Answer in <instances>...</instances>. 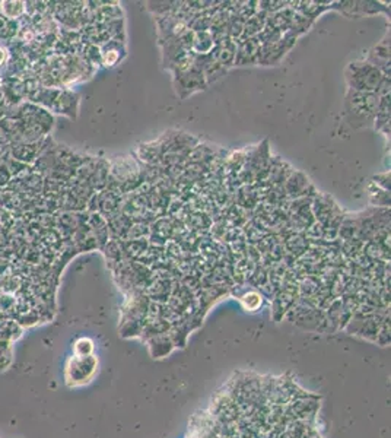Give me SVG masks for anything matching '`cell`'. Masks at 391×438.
Instances as JSON below:
<instances>
[{
	"label": "cell",
	"mask_w": 391,
	"mask_h": 438,
	"mask_svg": "<svg viewBox=\"0 0 391 438\" xmlns=\"http://www.w3.org/2000/svg\"><path fill=\"white\" fill-rule=\"evenodd\" d=\"M8 244V237H6V233L3 231V228L0 227V251H2L5 249V246Z\"/></svg>",
	"instance_id": "25"
},
{
	"label": "cell",
	"mask_w": 391,
	"mask_h": 438,
	"mask_svg": "<svg viewBox=\"0 0 391 438\" xmlns=\"http://www.w3.org/2000/svg\"><path fill=\"white\" fill-rule=\"evenodd\" d=\"M88 225L91 228L92 234H94V238L97 241V246L104 249V246L107 244L110 233H108V224L104 218H102L99 214H92L88 218Z\"/></svg>",
	"instance_id": "13"
},
{
	"label": "cell",
	"mask_w": 391,
	"mask_h": 438,
	"mask_svg": "<svg viewBox=\"0 0 391 438\" xmlns=\"http://www.w3.org/2000/svg\"><path fill=\"white\" fill-rule=\"evenodd\" d=\"M172 286H174V281H172L168 273L165 276H155L154 282L147 288V297L152 299L154 303L158 304H167L169 299V295L172 292Z\"/></svg>",
	"instance_id": "10"
},
{
	"label": "cell",
	"mask_w": 391,
	"mask_h": 438,
	"mask_svg": "<svg viewBox=\"0 0 391 438\" xmlns=\"http://www.w3.org/2000/svg\"><path fill=\"white\" fill-rule=\"evenodd\" d=\"M98 371V360L94 355L72 356L67 361L64 378L69 387H78L88 384Z\"/></svg>",
	"instance_id": "5"
},
{
	"label": "cell",
	"mask_w": 391,
	"mask_h": 438,
	"mask_svg": "<svg viewBox=\"0 0 391 438\" xmlns=\"http://www.w3.org/2000/svg\"><path fill=\"white\" fill-rule=\"evenodd\" d=\"M126 56L123 41L111 40L101 49V63L108 67L116 66Z\"/></svg>",
	"instance_id": "12"
},
{
	"label": "cell",
	"mask_w": 391,
	"mask_h": 438,
	"mask_svg": "<svg viewBox=\"0 0 391 438\" xmlns=\"http://www.w3.org/2000/svg\"><path fill=\"white\" fill-rule=\"evenodd\" d=\"M73 352L76 356H88L94 352V342L89 338H80L75 342Z\"/></svg>",
	"instance_id": "21"
},
{
	"label": "cell",
	"mask_w": 391,
	"mask_h": 438,
	"mask_svg": "<svg viewBox=\"0 0 391 438\" xmlns=\"http://www.w3.org/2000/svg\"><path fill=\"white\" fill-rule=\"evenodd\" d=\"M10 178H12V174H10L8 167L3 164V161H2V164H0V189L6 186V184H9Z\"/></svg>",
	"instance_id": "23"
},
{
	"label": "cell",
	"mask_w": 391,
	"mask_h": 438,
	"mask_svg": "<svg viewBox=\"0 0 391 438\" xmlns=\"http://www.w3.org/2000/svg\"><path fill=\"white\" fill-rule=\"evenodd\" d=\"M9 62V53L5 47H2L0 45V69H2L3 66H6V63Z\"/></svg>",
	"instance_id": "24"
},
{
	"label": "cell",
	"mask_w": 391,
	"mask_h": 438,
	"mask_svg": "<svg viewBox=\"0 0 391 438\" xmlns=\"http://www.w3.org/2000/svg\"><path fill=\"white\" fill-rule=\"evenodd\" d=\"M239 299L247 311H256L259 310V307H261L263 297L260 295V292L251 290V291H246L239 297Z\"/></svg>",
	"instance_id": "19"
},
{
	"label": "cell",
	"mask_w": 391,
	"mask_h": 438,
	"mask_svg": "<svg viewBox=\"0 0 391 438\" xmlns=\"http://www.w3.org/2000/svg\"><path fill=\"white\" fill-rule=\"evenodd\" d=\"M313 200L307 199V198H301V199H295V202L289 206V219L292 227L298 228V229H308L314 224V214H313Z\"/></svg>",
	"instance_id": "6"
},
{
	"label": "cell",
	"mask_w": 391,
	"mask_h": 438,
	"mask_svg": "<svg viewBox=\"0 0 391 438\" xmlns=\"http://www.w3.org/2000/svg\"><path fill=\"white\" fill-rule=\"evenodd\" d=\"M213 45H215V40L209 31L194 32L190 53L198 54V56H206L212 51Z\"/></svg>",
	"instance_id": "15"
},
{
	"label": "cell",
	"mask_w": 391,
	"mask_h": 438,
	"mask_svg": "<svg viewBox=\"0 0 391 438\" xmlns=\"http://www.w3.org/2000/svg\"><path fill=\"white\" fill-rule=\"evenodd\" d=\"M379 98L374 92H358L349 89L344 101V119L353 129L372 126L377 117Z\"/></svg>",
	"instance_id": "1"
},
{
	"label": "cell",
	"mask_w": 391,
	"mask_h": 438,
	"mask_svg": "<svg viewBox=\"0 0 391 438\" xmlns=\"http://www.w3.org/2000/svg\"><path fill=\"white\" fill-rule=\"evenodd\" d=\"M295 37L289 36V34H285V36L276 43L272 44H264L261 45L260 50V57H259V63L263 65H273L281 62L282 57L286 54L287 50H291V47L295 43Z\"/></svg>",
	"instance_id": "7"
},
{
	"label": "cell",
	"mask_w": 391,
	"mask_h": 438,
	"mask_svg": "<svg viewBox=\"0 0 391 438\" xmlns=\"http://www.w3.org/2000/svg\"><path fill=\"white\" fill-rule=\"evenodd\" d=\"M149 343V351L154 358H163V356L168 355L172 349L176 348L174 342H172L169 333H164V335H158L146 341Z\"/></svg>",
	"instance_id": "14"
},
{
	"label": "cell",
	"mask_w": 391,
	"mask_h": 438,
	"mask_svg": "<svg viewBox=\"0 0 391 438\" xmlns=\"http://www.w3.org/2000/svg\"><path fill=\"white\" fill-rule=\"evenodd\" d=\"M2 158H3V154H2V149H0V164H2V161H3Z\"/></svg>",
	"instance_id": "26"
},
{
	"label": "cell",
	"mask_w": 391,
	"mask_h": 438,
	"mask_svg": "<svg viewBox=\"0 0 391 438\" xmlns=\"http://www.w3.org/2000/svg\"><path fill=\"white\" fill-rule=\"evenodd\" d=\"M27 12V3L24 2H0V15L10 21H18Z\"/></svg>",
	"instance_id": "16"
},
{
	"label": "cell",
	"mask_w": 391,
	"mask_h": 438,
	"mask_svg": "<svg viewBox=\"0 0 391 438\" xmlns=\"http://www.w3.org/2000/svg\"><path fill=\"white\" fill-rule=\"evenodd\" d=\"M237 44H238V49H237L234 65L246 66V65L259 63L261 44H260L257 37L239 40V41H237Z\"/></svg>",
	"instance_id": "8"
},
{
	"label": "cell",
	"mask_w": 391,
	"mask_h": 438,
	"mask_svg": "<svg viewBox=\"0 0 391 438\" xmlns=\"http://www.w3.org/2000/svg\"><path fill=\"white\" fill-rule=\"evenodd\" d=\"M34 104H40L45 110L64 114L75 119L78 114L79 98L72 91L57 89V88H38L29 97Z\"/></svg>",
	"instance_id": "2"
},
{
	"label": "cell",
	"mask_w": 391,
	"mask_h": 438,
	"mask_svg": "<svg viewBox=\"0 0 391 438\" xmlns=\"http://www.w3.org/2000/svg\"><path fill=\"white\" fill-rule=\"evenodd\" d=\"M344 75H346L349 89L358 92H375L383 80L387 79L375 66L366 60L349 63Z\"/></svg>",
	"instance_id": "3"
},
{
	"label": "cell",
	"mask_w": 391,
	"mask_h": 438,
	"mask_svg": "<svg viewBox=\"0 0 391 438\" xmlns=\"http://www.w3.org/2000/svg\"><path fill=\"white\" fill-rule=\"evenodd\" d=\"M18 32H19L18 21H10L5 18L3 15H0V40L12 41L16 37Z\"/></svg>",
	"instance_id": "18"
},
{
	"label": "cell",
	"mask_w": 391,
	"mask_h": 438,
	"mask_svg": "<svg viewBox=\"0 0 391 438\" xmlns=\"http://www.w3.org/2000/svg\"><path fill=\"white\" fill-rule=\"evenodd\" d=\"M283 190L286 196H291V198H295V199H301V198H307L308 190H313V186L303 172H292L289 178L285 181Z\"/></svg>",
	"instance_id": "11"
},
{
	"label": "cell",
	"mask_w": 391,
	"mask_h": 438,
	"mask_svg": "<svg viewBox=\"0 0 391 438\" xmlns=\"http://www.w3.org/2000/svg\"><path fill=\"white\" fill-rule=\"evenodd\" d=\"M366 62L375 66L384 78L390 79V32L370 51Z\"/></svg>",
	"instance_id": "9"
},
{
	"label": "cell",
	"mask_w": 391,
	"mask_h": 438,
	"mask_svg": "<svg viewBox=\"0 0 391 438\" xmlns=\"http://www.w3.org/2000/svg\"><path fill=\"white\" fill-rule=\"evenodd\" d=\"M311 207L313 214L318 221L317 224L323 228L324 237L329 233V229H333L335 234H337L344 218L336 202L327 194H317L313 200Z\"/></svg>",
	"instance_id": "4"
},
{
	"label": "cell",
	"mask_w": 391,
	"mask_h": 438,
	"mask_svg": "<svg viewBox=\"0 0 391 438\" xmlns=\"http://www.w3.org/2000/svg\"><path fill=\"white\" fill-rule=\"evenodd\" d=\"M307 240L300 234H292L291 237L286 238L285 244H286V249L289 250L294 256H300V255H303V253H305L304 250L307 249V246H305Z\"/></svg>",
	"instance_id": "20"
},
{
	"label": "cell",
	"mask_w": 391,
	"mask_h": 438,
	"mask_svg": "<svg viewBox=\"0 0 391 438\" xmlns=\"http://www.w3.org/2000/svg\"><path fill=\"white\" fill-rule=\"evenodd\" d=\"M372 183L375 184V186L381 187L384 190H390V171L387 172H383V174H378V176H374L372 177Z\"/></svg>",
	"instance_id": "22"
},
{
	"label": "cell",
	"mask_w": 391,
	"mask_h": 438,
	"mask_svg": "<svg viewBox=\"0 0 391 438\" xmlns=\"http://www.w3.org/2000/svg\"><path fill=\"white\" fill-rule=\"evenodd\" d=\"M368 196H370V202L374 206L390 207V193L381 187L375 186L372 181L370 183V186H368Z\"/></svg>",
	"instance_id": "17"
}]
</instances>
